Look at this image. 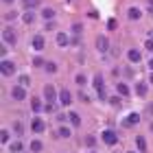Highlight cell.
Wrapping results in <instances>:
<instances>
[{
	"label": "cell",
	"mask_w": 153,
	"mask_h": 153,
	"mask_svg": "<svg viewBox=\"0 0 153 153\" xmlns=\"http://www.w3.org/2000/svg\"><path fill=\"white\" fill-rule=\"evenodd\" d=\"M2 42L4 44H16L18 42V35L13 29H2Z\"/></svg>",
	"instance_id": "1"
},
{
	"label": "cell",
	"mask_w": 153,
	"mask_h": 153,
	"mask_svg": "<svg viewBox=\"0 0 153 153\" xmlns=\"http://www.w3.org/2000/svg\"><path fill=\"white\" fill-rule=\"evenodd\" d=\"M103 142H105V144H109V147H114V144L118 142V136L114 134L112 129H107V131H103Z\"/></svg>",
	"instance_id": "2"
},
{
	"label": "cell",
	"mask_w": 153,
	"mask_h": 153,
	"mask_svg": "<svg viewBox=\"0 0 153 153\" xmlns=\"http://www.w3.org/2000/svg\"><path fill=\"white\" fill-rule=\"evenodd\" d=\"M0 70H2V74H4V76H9V74L16 72V64H13V61L2 59V64H0Z\"/></svg>",
	"instance_id": "3"
},
{
	"label": "cell",
	"mask_w": 153,
	"mask_h": 153,
	"mask_svg": "<svg viewBox=\"0 0 153 153\" xmlns=\"http://www.w3.org/2000/svg\"><path fill=\"white\" fill-rule=\"evenodd\" d=\"M11 96L16 101H22V99H26V90H24V85H13V90H11Z\"/></svg>",
	"instance_id": "4"
},
{
	"label": "cell",
	"mask_w": 153,
	"mask_h": 153,
	"mask_svg": "<svg viewBox=\"0 0 153 153\" xmlns=\"http://www.w3.org/2000/svg\"><path fill=\"white\" fill-rule=\"evenodd\" d=\"M96 48H99L101 53H107L109 51V39L103 37V35H99V37H96Z\"/></svg>",
	"instance_id": "5"
},
{
	"label": "cell",
	"mask_w": 153,
	"mask_h": 153,
	"mask_svg": "<svg viewBox=\"0 0 153 153\" xmlns=\"http://www.w3.org/2000/svg\"><path fill=\"white\" fill-rule=\"evenodd\" d=\"M59 103H61V105H70V103H72V94L68 92L66 88L59 90Z\"/></svg>",
	"instance_id": "6"
},
{
	"label": "cell",
	"mask_w": 153,
	"mask_h": 153,
	"mask_svg": "<svg viewBox=\"0 0 153 153\" xmlns=\"http://www.w3.org/2000/svg\"><path fill=\"white\" fill-rule=\"evenodd\" d=\"M138 123H140V116H138L136 112H131V114H129V116L123 120V125H125V127H134V125H138Z\"/></svg>",
	"instance_id": "7"
},
{
	"label": "cell",
	"mask_w": 153,
	"mask_h": 153,
	"mask_svg": "<svg viewBox=\"0 0 153 153\" xmlns=\"http://www.w3.org/2000/svg\"><path fill=\"white\" fill-rule=\"evenodd\" d=\"M31 129L35 131V134H42V131L46 129V125H44V120H42V118H33V123H31Z\"/></svg>",
	"instance_id": "8"
},
{
	"label": "cell",
	"mask_w": 153,
	"mask_h": 153,
	"mask_svg": "<svg viewBox=\"0 0 153 153\" xmlns=\"http://www.w3.org/2000/svg\"><path fill=\"white\" fill-rule=\"evenodd\" d=\"M44 96H46L48 103H53L55 99H57V90H55L53 85H46V88H44Z\"/></svg>",
	"instance_id": "9"
},
{
	"label": "cell",
	"mask_w": 153,
	"mask_h": 153,
	"mask_svg": "<svg viewBox=\"0 0 153 153\" xmlns=\"http://www.w3.org/2000/svg\"><path fill=\"white\" fill-rule=\"evenodd\" d=\"M127 57H129L131 64H138V61L142 59V55H140V51H138V48H131V51L127 53Z\"/></svg>",
	"instance_id": "10"
},
{
	"label": "cell",
	"mask_w": 153,
	"mask_h": 153,
	"mask_svg": "<svg viewBox=\"0 0 153 153\" xmlns=\"http://www.w3.org/2000/svg\"><path fill=\"white\" fill-rule=\"evenodd\" d=\"M31 46L35 48V51H42V48H44V37H42V35H33Z\"/></svg>",
	"instance_id": "11"
},
{
	"label": "cell",
	"mask_w": 153,
	"mask_h": 153,
	"mask_svg": "<svg viewBox=\"0 0 153 153\" xmlns=\"http://www.w3.org/2000/svg\"><path fill=\"white\" fill-rule=\"evenodd\" d=\"M147 90L149 88H147V83H144V81H138L136 83V94L138 96H147Z\"/></svg>",
	"instance_id": "12"
},
{
	"label": "cell",
	"mask_w": 153,
	"mask_h": 153,
	"mask_svg": "<svg viewBox=\"0 0 153 153\" xmlns=\"http://www.w3.org/2000/svg\"><path fill=\"white\" fill-rule=\"evenodd\" d=\"M127 16H129V20H140V18H142V11L138 9V7H131Z\"/></svg>",
	"instance_id": "13"
},
{
	"label": "cell",
	"mask_w": 153,
	"mask_h": 153,
	"mask_svg": "<svg viewBox=\"0 0 153 153\" xmlns=\"http://www.w3.org/2000/svg\"><path fill=\"white\" fill-rule=\"evenodd\" d=\"M37 4H39V0H22V7H24L26 11H33Z\"/></svg>",
	"instance_id": "14"
},
{
	"label": "cell",
	"mask_w": 153,
	"mask_h": 153,
	"mask_svg": "<svg viewBox=\"0 0 153 153\" xmlns=\"http://www.w3.org/2000/svg\"><path fill=\"white\" fill-rule=\"evenodd\" d=\"M68 42H70V39H68L66 33H57V46L64 48V46H68Z\"/></svg>",
	"instance_id": "15"
},
{
	"label": "cell",
	"mask_w": 153,
	"mask_h": 153,
	"mask_svg": "<svg viewBox=\"0 0 153 153\" xmlns=\"http://www.w3.org/2000/svg\"><path fill=\"white\" fill-rule=\"evenodd\" d=\"M136 147H138V151H147V140H144L142 136H138L136 138Z\"/></svg>",
	"instance_id": "16"
},
{
	"label": "cell",
	"mask_w": 153,
	"mask_h": 153,
	"mask_svg": "<svg viewBox=\"0 0 153 153\" xmlns=\"http://www.w3.org/2000/svg\"><path fill=\"white\" fill-rule=\"evenodd\" d=\"M116 90H118V94H120V96H127L129 94V88H127V83H118V85H116Z\"/></svg>",
	"instance_id": "17"
},
{
	"label": "cell",
	"mask_w": 153,
	"mask_h": 153,
	"mask_svg": "<svg viewBox=\"0 0 153 153\" xmlns=\"http://www.w3.org/2000/svg\"><path fill=\"white\" fill-rule=\"evenodd\" d=\"M22 20H24V22H26V24H31V22H35V13H33V11H26V13H24V16H22Z\"/></svg>",
	"instance_id": "18"
},
{
	"label": "cell",
	"mask_w": 153,
	"mask_h": 153,
	"mask_svg": "<svg viewBox=\"0 0 153 153\" xmlns=\"http://www.w3.org/2000/svg\"><path fill=\"white\" fill-rule=\"evenodd\" d=\"M57 136H59V138H70L72 134H70V129H68V127H59V131H57Z\"/></svg>",
	"instance_id": "19"
},
{
	"label": "cell",
	"mask_w": 153,
	"mask_h": 153,
	"mask_svg": "<svg viewBox=\"0 0 153 153\" xmlns=\"http://www.w3.org/2000/svg\"><path fill=\"white\" fill-rule=\"evenodd\" d=\"M70 123L74 125V127H79V125H81V116L76 114V112H72V114H70Z\"/></svg>",
	"instance_id": "20"
},
{
	"label": "cell",
	"mask_w": 153,
	"mask_h": 153,
	"mask_svg": "<svg viewBox=\"0 0 153 153\" xmlns=\"http://www.w3.org/2000/svg\"><path fill=\"white\" fill-rule=\"evenodd\" d=\"M31 109H33V112H39V109H42L39 99H31Z\"/></svg>",
	"instance_id": "21"
},
{
	"label": "cell",
	"mask_w": 153,
	"mask_h": 153,
	"mask_svg": "<svg viewBox=\"0 0 153 153\" xmlns=\"http://www.w3.org/2000/svg\"><path fill=\"white\" fill-rule=\"evenodd\" d=\"M31 151H33V153H39V151H42V142H39V140H33V142H31Z\"/></svg>",
	"instance_id": "22"
},
{
	"label": "cell",
	"mask_w": 153,
	"mask_h": 153,
	"mask_svg": "<svg viewBox=\"0 0 153 153\" xmlns=\"http://www.w3.org/2000/svg\"><path fill=\"white\" fill-rule=\"evenodd\" d=\"M11 151H13V153H20V151H22V142H20V140H16V142L11 144Z\"/></svg>",
	"instance_id": "23"
},
{
	"label": "cell",
	"mask_w": 153,
	"mask_h": 153,
	"mask_svg": "<svg viewBox=\"0 0 153 153\" xmlns=\"http://www.w3.org/2000/svg\"><path fill=\"white\" fill-rule=\"evenodd\" d=\"M42 16H44L46 20H53L55 18V11L53 9H44V11H42Z\"/></svg>",
	"instance_id": "24"
},
{
	"label": "cell",
	"mask_w": 153,
	"mask_h": 153,
	"mask_svg": "<svg viewBox=\"0 0 153 153\" xmlns=\"http://www.w3.org/2000/svg\"><path fill=\"white\" fill-rule=\"evenodd\" d=\"M13 131L16 136H22V123H13Z\"/></svg>",
	"instance_id": "25"
},
{
	"label": "cell",
	"mask_w": 153,
	"mask_h": 153,
	"mask_svg": "<svg viewBox=\"0 0 153 153\" xmlns=\"http://www.w3.org/2000/svg\"><path fill=\"white\" fill-rule=\"evenodd\" d=\"M18 81H20V85H24V88H26V85H29V83H31V79H29V76H26V74H22V76H20Z\"/></svg>",
	"instance_id": "26"
},
{
	"label": "cell",
	"mask_w": 153,
	"mask_h": 153,
	"mask_svg": "<svg viewBox=\"0 0 153 153\" xmlns=\"http://www.w3.org/2000/svg\"><path fill=\"white\" fill-rule=\"evenodd\" d=\"M46 72H57V66H55L53 61H48L46 64Z\"/></svg>",
	"instance_id": "27"
},
{
	"label": "cell",
	"mask_w": 153,
	"mask_h": 153,
	"mask_svg": "<svg viewBox=\"0 0 153 153\" xmlns=\"http://www.w3.org/2000/svg\"><path fill=\"white\" fill-rule=\"evenodd\" d=\"M94 85H96V90H103V79H101V76L94 79Z\"/></svg>",
	"instance_id": "28"
},
{
	"label": "cell",
	"mask_w": 153,
	"mask_h": 153,
	"mask_svg": "<svg viewBox=\"0 0 153 153\" xmlns=\"http://www.w3.org/2000/svg\"><path fill=\"white\" fill-rule=\"evenodd\" d=\"M76 83H79V85H83V83H85L88 79H85V76H83V74H76V79H74Z\"/></svg>",
	"instance_id": "29"
},
{
	"label": "cell",
	"mask_w": 153,
	"mask_h": 153,
	"mask_svg": "<svg viewBox=\"0 0 153 153\" xmlns=\"http://www.w3.org/2000/svg\"><path fill=\"white\" fill-rule=\"evenodd\" d=\"M33 66H44V59H42V57H35V59H33Z\"/></svg>",
	"instance_id": "30"
},
{
	"label": "cell",
	"mask_w": 153,
	"mask_h": 153,
	"mask_svg": "<svg viewBox=\"0 0 153 153\" xmlns=\"http://www.w3.org/2000/svg\"><path fill=\"white\" fill-rule=\"evenodd\" d=\"M144 48H147V51H151V53H153V39H151V37L147 39V44H144Z\"/></svg>",
	"instance_id": "31"
},
{
	"label": "cell",
	"mask_w": 153,
	"mask_h": 153,
	"mask_svg": "<svg viewBox=\"0 0 153 153\" xmlns=\"http://www.w3.org/2000/svg\"><path fill=\"white\" fill-rule=\"evenodd\" d=\"M81 29H83L81 24H74V26H72V33H76V35H79V33H81Z\"/></svg>",
	"instance_id": "32"
},
{
	"label": "cell",
	"mask_w": 153,
	"mask_h": 153,
	"mask_svg": "<svg viewBox=\"0 0 153 153\" xmlns=\"http://www.w3.org/2000/svg\"><path fill=\"white\" fill-rule=\"evenodd\" d=\"M79 99H81L83 103H88V101H90V99H88V94H85V92H79Z\"/></svg>",
	"instance_id": "33"
},
{
	"label": "cell",
	"mask_w": 153,
	"mask_h": 153,
	"mask_svg": "<svg viewBox=\"0 0 153 153\" xmlns=\"http://www.w3.org/2000/svg\"><path fill=\"white\" fill-rule=\"evenodd\" d=\"M0 138H2V142H9V131H2V136H0Z\"/></svg>",
	"instance_id": "34"
},
{
	"label": "cell",
	"mask_w": 153,
	"mask_h": 153,
	"mask_svg": "<svg viewBox=\"0 0 153 153\" xmlns=\"http://www.w3.org/2000/svg\"><path fill=\"white\" fill-rule=\"evenodd\" d=\"M107 29H112V31L116 29V20H109V22H107Z\"/></svg>",
	"instance_id": "35"
},
{
	"label": "cell",
	"mask_w": 153,
	"mask_h": 153,
	"mask_svg": "<svg viewBox=\"0 0 153 153\" xmlns=\"http://www.w3.org/2000/svg\"><path fill=\"white\" fill-rule=\"evenodd\" d=\"M11 18H18V13H4V20H11Z\"/></svg>",
	"instance_id": "36"
},
{
	"label": "cell",
	"mask_w": 153,
	"mask_h": 153,
	"mask_svg": "<svg viewBox=\"0 0 153 153\" xmlns=\"http://www.w3.org/2000/svg\"><path fill=\"white\" fill-rule=\"evenodd\" d=\"M147 112H149V114H153V103H149V107H147Z\"/></svg>",
	"instance_id": "37"
},
{
	"label": "cell",
	"mask_w": 153,
	"mask_h": 153,
	"mask_svg": "<svg viewBox=\"0 0 153 153\" xmlns=\"http://www.w3.org/2000/svg\"><path fill=\"white\" fill-rule=\"evenodd\" d=\"M149 13H153V0L149 2Z\"/></svg>",
	"instance_id": "38"
},
{
	"label": "cell",
	"mask_w": 153,
	"mask_h": 153,
	"mask_svg": "<svg viewBox=\"0 0 153 153\" xmlns=\"http://www.w3.org/2000/svg\"><path fill=\"white\" fill-rule=\"evenodd\" d=\"M149 68H151V70H153V59H151V61H149Z\"/></svg>",
	"instance_id": "39"
},
{
	"label": "cell",
	"mask_w": 153,
	"mask_h": 153,
	"mask_svg": "<svg viewBox=\"0 0 153 153\" xmlns=\"http://www.w3.org/2000/svg\"><path fill=\"white\" fill-rule=\"evenodd\" d=\"M149 81H151V83H153V72H151V76H149Z\"/></svg>",
	"instance_id": "40"
},
{
	"label": "cell",
	"mask_w": 153,
	"mask_h": 153,
	"mask_svg": "<svg viewBox=\"0 0 153 153\" xmlns=\"http://www.w3.org/2000/svg\"><path fill=\"white\" fill-rule=\"evenodd\" d=\"M2 2H7V4H9V2H13V0H2Z\"/></svg>",
	"instance_id": "41"
},
{
	"label": "cell",
	"mask_w": 153,
	"mask_h": 153,
	"mask_svg": "<svg viewBox=\"0 0 153 153\" xmlns=\"http://www.w3.org/2000/svg\"><path fill=\"white\" fill-rule=\"evenodd\" d=\"M149 37H151V39H153V31H151V33H149Z\"/></svg>",
	"instance_id": "42"
},
{
	"label": "cell",
	"mask_w": 153,
	"mask_h": 153,
	"mask_svg": "<svg viewBox=\"0 0 153 153\" xmlns=\"http://www.w3.org/2000/svg\"><path fill=\"white\" fill-rule=\"evenodd\" d=\"M88 153H96V151H88Z\"/></svg>",
	"instance_id": "43"
},
{
	"label": "cell",
	"mask_w": 153,
	"mask_h": 153,
	"mask_svg": "<svg viewBox=\"0 0 153 153\" xmlns=\"http://www.w3.org/2000/svg\"><path fill=\"white\" fill-rule=\"evenodd\" d=\"M129 153H136V151H129Z\"/></svg>",
	"instance_id": "44"
}]
</instances>
